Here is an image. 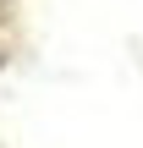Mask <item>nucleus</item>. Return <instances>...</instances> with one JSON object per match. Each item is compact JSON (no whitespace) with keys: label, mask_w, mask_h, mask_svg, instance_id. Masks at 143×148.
I'll return each mask as SVG.
<instances>
[]
</instances>
